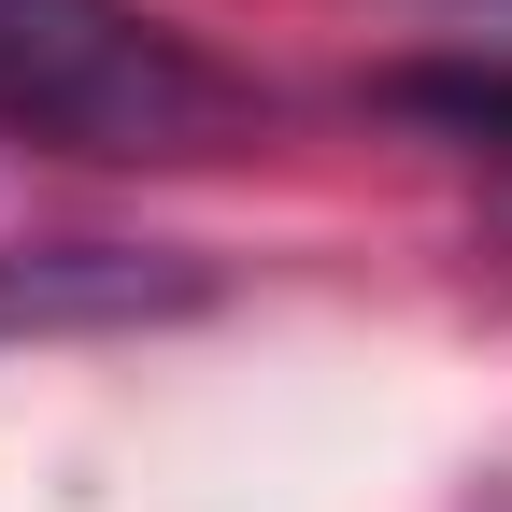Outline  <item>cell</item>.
Returning <instances> with one entry per match:
<instances>
[{
	"label": "cell",
	"instance_id": "6da1fadb",
	"mask_svg": "<svg viewBox=\"0 0 512 512\" xmlns=\"http://www.w3.org/2000/svg\"><path fill=\"white\" fill-rule=\"evenodd\" d=\"M0 128L57 157L171 171L256 128L242 72H214L185 29H157L143 0H0Z\"/></svg>",
	"mask_w": 512,
	"mask_h": 512
},
{
	"label": "cell",
	"instance_id": "7a4b0ae2",
	"mask_svg": "<svg viewBox=\"0 0 512 512\" xmlns=\"http://www.w3.org/2000/svg\"><path fill=\"white\" fill-rule=\"evenodd\" d=\"M200 299L185 271H157L143 242H15L0 256V328H72V313H157Z\"/></svg>",
	"mask_w": 512,
	"mask_h": 512
},
{
	"label": "cell",
	"instance_id": "3957f363",
	"mask_svg": "<svg viewBox=\"0 0 512 512\" xmlns=\"http://www.w3.org/2000/svg\"><path fill=\"white\" fill-rule=\"evenodd\" d=\"M384 114L441 128V143H470L512 171V57H427V72H384Z\"/></svg>",
	"mask_w": 512,
	"mask_h": 512
}]
</instances>
